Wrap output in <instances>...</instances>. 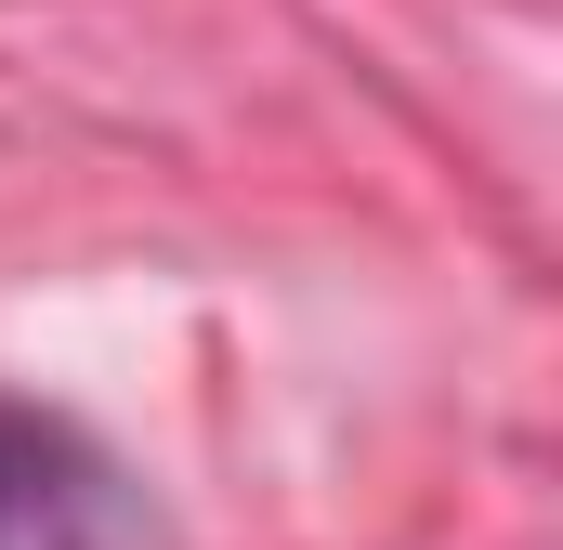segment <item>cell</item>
<instances>
[{"label": "cell", "mask_w": 563, "mask_h": 550, "mask_svg": "<svg viewBox=\"0 0 563 550\" xmlns=\"http://www.w3.org/2000/svg\"><path fill=\"white\" fill-rule=\"evenodd\" d=\"M0 538H13V446H0Z\"/></svg>", "instance_id": "1"}]
</instances>
